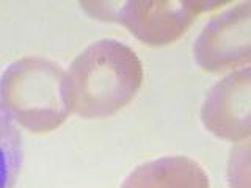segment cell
Segmentation results:
<instances>
[{"label":"cell","instance_id":"obj_5","mask_svg":"<svg viewBox=\"0 0 251 188\" xmlns=\"http://www.w3.org/2000/svg\"><path fill=\"white\" fill-rule=\"evenodd\" d=\"M201 121L217 138L242 143L251 137V68L232 70L207 93Z\"/></svg>","mask_w":251,"mask_h":188},{"label":"cell","instance_id":"obj_2","mask_svg":"<svg viewBox=\"0 0 251 188\" xmlns=\"http://www.w3.org/2000/svg\"><path fill=\"white\" fill-rule=\"evenodd\" d=\"M0 107L31 133H47L73 113L66 70L44 57H22L0 75Z\"/></svg>","mask_w":251,"mask_h":188},{"label":"cell","instance_id":"obj_8","mask_svg":"<svg viewBox=\"0 0 251 188\" xmlns=\"http://www.w3.org/2000/svg\"><path fill=\"white\" fill-rule=\"evenodd\" d=\"M231 188H250V140L235 143L227 163Z\"/></svg>","mask_w":251,"mask_h":188},{"label":"cell","instance_id":"obj_7","mask_svg":"<svg viewBox=\"0 0 251 188\" xmlns=\"http://www.w3.org/2000/svg\"><path fill=\"white\" fill-rule=\"evenodd\" d=\"M24 162L22 133L0 107V188H16Z\"/></svg>","mask_w":251,"mask_h":188},{"label":"cell","instance_id":"obj_4","mask_svg":"<svg viewBox=\"0 0 251 188\" xmlns=\"http://www.w3.org/2000/svg\"><path fill=\"white\" fill-rule=\"evenodd\" d=\"M195 61L207 72H227L251 63V2L214 16L193 44Z\"/></svg>","mask_w":251,"mask_h":188},{"label":"cell","instance_id":"obj_3","mask_svg":"<svg viewBox=\"0 0 251 188\" xmlns=\"http://www.w3.org/2000/svg\"><path fill=\"white\" fill-rule=\"evenodd\" d=\"M229 2L209 0H127L82 2L86 16L102 22H116L146 46L162 47L177 41L192 27L200 13L217 10Z\"/></svg>","mask_w":251,"mask_h":188},{"label":"cell","instance_id":"obj_1","mask_svg":"<svg viewBox=\"0 0 251 188\" xmlns=\"http://www.w3.org/2000/svg\"><path fill=\"white\" fill-rule=\"evenodd\" d=\"M141 83L138 55L116 39L90 44L66 69L71 110L85 119L116 115L133 100Z\"/></svg>","mask_w":251,"mask_h":188},{"label":"cell","instance_id":"obj_6","mask_svg":"<svg viewBox=\"0 0 251 188\" xmlns=\"http://www.w3.org/2000/svg\"><path fill=\"white\" fill-rule=\"evenodd\" d=\"M120 188H210V184L207 172L196 160L168 155L137 166Z\"/></svg>","mask_w":251,"mask_h":188}]
</instances>
